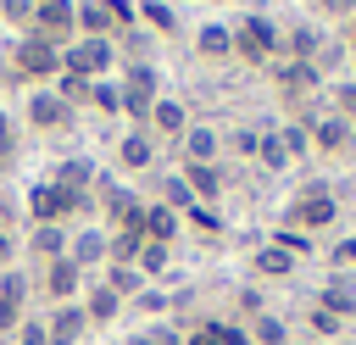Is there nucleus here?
I'll use <instances>...</instances> for the list:
<instances>
[{
  "mask_svg": "<svg viewBox=\"0 0 356 345\" xmlns=\"http://www.w3.org/2000/svg\"><path fill=\"white\" fill-rule=\"evenodd\" d=\"M334 217H339V195H334V184H328V178H306V184L289 195V206H284V223H278V228L323 234Z\"/></svg>",
  "mask_w": 356,
  "mask_h": 345,
  "instance_id": "obj_1",
  "label": "nucleus"
},
{
  "mask_svg": "<svg viewBox=\"0 0 356 345\" xmlns=\"http://www.w3.org/2000/svg\"><path fill=\"white\" fill-rule=\"evenodd\" d=\"M273 83H278V100L289 106V117H300V122L317 117L312 100H323V89H328L312 61H273Z\"/></svg>",
  "mask_w": 356,
  "mask_h": 345,
  "instance_id": "obj_2",
  "label": "nucleus"
},
{
  "mask_svg": "<svg viewBox=\"0 0 356 345\" xmlns=\"http://www.w3.org/2000/svg\"><path fill=\"white\" fill-rule=\"evenodd\" d=\"M117 83H122V117H134V122L145 128L150 106L161 100V67H156V61H128Z\"/></svg>",
  "mask_w": 356,
  "mask_h": 345,
  "instance_id": "obj_3",
  "label": "nucleus"
},
{
  "mask_svg": "<svg viewBox=\"0 0 356 345\" xmlns=\"http://www.w3.org/2000/svg\"><path fill=\"white\" fill-rule=\"evenodd\" d=\"M11 67L28 78V83H56L61 78V45L44 39V33H22L11 45Z\"/></svg>",
  "mask_w": 356,
  "mask_h": 345,
  "instance_id": "obj_4",
  "label": "nucleus"
},
{
  "mask_svg": "<svg viewBox=\"0 0 356 345\" xmlns=\"http://www.w3.org/2000/svg\"><path fill=\"white\" fill-rule=\"evenodd\" d=\"M234 56L239 61H250V67H267V61H278V22L273 17H239L234 22Z\"/></svg>",
  "mask_w": 356,
  "mask_h": 345,
  "instance_id": "obj_5",
  "label": "nucleus"
},
{
  "mask_svg": "<svg viewBox=\"0 0 356 345\" xmlns=\"http://www.w3.org/2000/svg\"><path fill=\"white\" fill-rule=\"evenodd\" d=\"M111 67H117V39H72V45H61V72H72V78H111Z\"/></svg>",
  "mask_w": 356,
  "mask_h": 345,
  "instance_id": "obj_6",
  "label": "nucleus"
},
{
  "mask_svg": "<svg viewBox=\"0 0 356 345\" xmlns=\"http://www.w3.org/2000/svg\"><path fill=\"white\" fill-rule=\"evenodd\" d=\"M22 122H28L33 134H61V128H72V122H78V111H72L50 83H39V89L22 100Z\"/></svg>",
  "mask_w": 356,
  "mask_h": 345,
  "instance_id": "obj_7",
  "label": "nucleus"
},
{
  "mask_svg": "<svg viewBox=\"0 0 356 345\" xmlns=\"http://www.w3.org/2000/svg\"><path fill=\"white\" fill-rule=\"evenodd\" d=\"M106 250H111V234H106L100 223H83V228H72V239H67V262H72L83 278H95V273L106 267Z\"/></svg>",
  "mask_w": 356,
  "mask_h": 345,
  "instance_id": "obj_8",
  "label": "nucleus"
},
{
  "mask_svg": "<svg viewBox=\"0 0 356 345\" xmlns=\"http://www.w3.org/2000/svg\"><path fill=\"white\" fill-rule=\"evenodd\" d=\"M306 128H312V150L317 156H350L356 150V122H345L334 111H317Z\"/></svg>",
  "mask_w": 356,
  "mask_h": 345,
  "instance_id": "obj_9",
  "label": "nucleus"
},
{
  "mask_svg": "<svg viewBox=\"0 0 356 345\" xmlns=\"http://www.w3.org/2000/svg\"><path fill=\"white\" fill-rule=\"evenodd\" d=\"M28 273L22 267H0V334H17V323L28 317Z\"/></svg>",
  "mask_w": 356,
  "mask_h": 345,
  "instance_id": "obj_10",
  "label": "nucleus"
},
{
  "mask_svg": "<svg viewBox=\"0 0 356 345\" xmlns=\"http://www.w3.org/2000/svg\"><path fill=\"white\" fill-rule=\"evenodd\" d=\"M28 33H44V39H67L72 45V33H78V0H56V6H33V28Z\"/></svg>",
  "mask_w": 356,
  "mask_h": 345,
  "instance_id": "obj_11",
  "label": "nucleus"
},
{
  "mask_svg": "<svg viewBox=\"0 0 356 345\" xmlns=\"http://www.w3.org/2000/svg\"><path fill=\"white\" fill-rule=\"evenodd\" d=\"M184 128H189V106L178 100V95H161L156 106H150V117H145V134L161 145V139H184Z\"/></svg>",
  "mask_w": 356,
  "mask_h": 345,
  "instance_id": "obj_12",
  "label": "nucleus"
},
{
  "mask_svg": "<svg viewBox=\"0 0 356 345\" xmlns=\"http://www.w3.org/2000/svg\"><path fill=\"white\" fill-rule=\"evenodd\" d=\"M178 150H184V167H206V161L222 156V128H211V122H189L184 139H178Z\"/></svg>",
  "mask_w": 356,
  "mask_h": 345,
  "instance_id": "obj_13",
  "label": "nucleus"
},
{
  "mask_svg": "<svg viewBox=\"0 0 356 345\" xmlns=\"http://www.w3.org/2000/svg\"><path fill=\"white\" fill-rule=\"evenodd\" d=\"M323 39L328 33L317 22H289V28H278V61H312Z\"/></svg>",
  "mask_w": 356,
  "mask_h": 345,
  "instance_id": "obj_14",
  "label": "nucleus"
},
{
  "mask_svg": "<svg viewBox=\"0 0 356 345\" xmlns=\"http://www.w3.org/2000/svg\"><path fill=\"white\" fill-rule=\"evenodd\" d=\"M117 167H122V172H150V167H156V139H150L145 128H128V134L117 139Z\"/></svg>",
  "mask_w": 356,
  "mask_h": 345,
  "instance_id": "obj_15",
  "label": "nucleus"
},
{
  "mask_svg": "<svg viewBox=\"0 0 356 345\" xmlns=\"http://www.w3.org/2000/svg\"><path fill=\"white\" fill-rule=\"evenodd\" d=\"M83 284H89V278H83V273H78L67 256H61V262H44V295H50L56 306L78 300V295H83Z\"/></svg>",
  "mask_w": 356,
  "mask_h": 345,
  "instance_id": "obj_16",
  "label": "nucleus"
},
{
  "mask_svg": "<svg viewBox=\"0 0 356 345\" xmlns=\"http://www.w3.org/2000/svg\"><path fill=\"white\" fill-rule=\"evenodd\" d=\"M95 178H100V172H95L89 156H61V161L50 167V184H56V189H72V195H89Z\"/></svg>",
  "mask_w": 356,
  "mask_h": 345,
  "instance_id": "obj_17",
  "label": "nucleus"
},
{
  "mask_svg": "<svg viewBox=\"0 0 356 345\" xmlns=\"http://www.w3.org/2000/svg\"><path fill=\"white\" fill-rule=\"evenodd\" d=\"M178 228H184V217H178L172 206H161V200H145V211H139V234H145V239H156V245H172V239H178Z\"/></svg>",
  "mask_w": 356,
  "mask_h": 345,
  "instance_id": "obj_18",
  "label": "nucleus"
},
{
  "mask_svg": "<svg viewBox=\"0 0 356 345\" xmlns=\"http://www.w3.org/2000/svg\"><path fill=\"white\" fill-rule=\"evenodd\" d=\"M67 239H72V234H67L61 223H39V228L22 239V256H33V262H61V256H67Z\"/></svg>",
  "mask_w": 356,
  "mask_h": 345,
  "instance_id": "obj_19",
  "label": "nucleus"
},
{
  "mask_svg": "<svg viewBox=\"0 0 356 345\" xmlns=\"http://www.w3.org/2000/svg\"><path fill=\"white\" fill-rule=\"evenodd\" d=\"M250 267H256V278H295L300 256H295V250H284L278 239H261V245H256V256H250Z\"/></svg>",
  "mask_w": 356,
  "mask_h": 345,
  "instance_id": "obj_20",
  "label": "nucleus"
},
{
  "mask_svg": "<svg viewBox=\"0 0 356 345\" xmlns=\"http://www.w3.org/2000/svg\"><path fill=\"white\" fill-rule=\"evenodd\" d=\"M78 306H83V317H89V328H106V323H111V317L122 312V300H117V295H111V289L100 284V273H95L89 284H83V295H78Z\"/></svg>",
  "mask_w": 356,
  "mask_h": 345,
  "instance_id": "obj_21",
  "label": "nucleus"
},
{
  "mask_svg": "<svg viewBox=\"0 0 356 345\" xmlns=\"http://www.w3.org/2000/svg\"><path fill=\"white\" fill-rule=\"evenodd\" d=\"M89 328V317H83V306L78 300H67V306H50V317H44V334H50V345H78V334Z\"/></svg>",
  "mask_w": 356,
  "mask_h": 345,
  "instance_id": "obj_22",
  "label": "nucleus"
},
{
  "mask_svg": "<svg viewBox=\"0 0 356 345\" xmlns=\"http://www.w3.org/2000/svg\"><path fill=\"white\" fill-rule=\"evenodd\" d=\"M78 39H117V17L106 0H78Z\"/></svg>",
  "mask_w": 356,
  "mask_h": 345,
  "instance_id": "obj_23",
  "label": "nucleus"
},
{
  "mask_svg": "<svg viewBox=\"0 0 356 345\" xmlns=\"http://www.w3.org/2000/svg\"><path fill=\"white\" fill-rule=\"evenodd\" d=\"M184 184H189V195H195L200 206H217V195H222L228 172H222L217 161H206V167H184Z\"/></svg>",
  "mask_w": 356,
  "mask_h": 345,
  "instance_id": "obj_24",
  "label": "nucleus"
},
{
  "mask_svg": "<svg viewBox=\"0 0 356 345\" xmlns=\"http://www.w3.org/2000/svg\"><path fill=\"white\" fill-rule=\"evenodd\" d=\"M195 56H200V61H228V56H234V28H222V22H200V33H195Z\"/></svg>",
  "mask_w": 356,
  "mask_h": 345,
  "instance_id": "obj_25",
  "label": "nucleus"
},
{
  "mask_svg": "<svg viewBox=\"0 0 356 345\" xmlns=\"http://www.w3.org/2000/svg\"><path fill=\"white\" fill-rule=\"evenodd\" d=\"M256 161L267 172H289V145L278 134V122H261V145H256Z\"/></svg>",
  "mask_w": 356,
  "mask_h": 345,
  "instance_id": "obj_26",
  "label": "nucleus"
},
{
  "mask_svg": "<svg viewBox=\"0 0 356 345\" xmlns=\"http://www.w3.org/2000/svg\"><path fill=\"white\" fill-rule=\"evenodd\" d=\"M100 284H106V289L128 306V300L145 289V273H139V267H111V262H106V267H100Z\"/></svg>",
  "mask_w": 356,
  "mask_h": 345,
  "instance_id": "obj_27",
  "label": "nucleus"
},
{
  "mask_svg": "<svg viewBox=\"0 0 356 345\" xmlns=\"http://www.w3.org/2000/svg\"><path fill=\"white\" fill-rule=\"evenodd\" d=\"M156 200L161 206H172L178 217L195 206V195H189V184H184V172H156Z\"/></svg>",
  "mask_w": 356,
  "mask_h": 345,
  "instance_id": "obj_28",
  "label": "nucleus"
},
{
  "mask_svg": "<svg viewBox=\"0 0 356 345\" xmlns=\"http://www.w3.org/2000/svg\"><path fill=\"white\" fill-rule=\"evenodd\" d=\"M245 334H250V345H289V323H284L278 312L250 317V323H245Z\"/></svg>",
  "mask_w": 356,
  "mask_h": 345,
  "instance_id": "obj_29",
  "label": "nucleus"
},
{
  "mask_svg": "<svg viewBox=\"0 0 356 345\" xmlns=\"http://www.w3.org/2000/svg\"><path fill=\"white\" fill-rule=\"evenodd\" d=\"M139 245H145V234H139V228H117V234H111L106 262H111V267H134V262H139Z\"/></svg>",
  "mask_w": 356,
  "mask_h": 345,
  "instance_id": "obj_30",
  "label": "nucleus"
},
{
  "mask_svg": "<svg viewBox=\"0 0 356 345\" xmlns=\"http://www.w3.org/2000/svg\"><path fill=\"white\" fill-rule=\"evenodd\" d=\"M306 328H312L306 339H317V345H328V339L339 345V339H345V323H339L328 306H312V312H306Z\"/></svg>",
  "mask_w": 356,
  "mask_h": 345,
  "instance_id": "obj_31",
  "label": "nucleus"
},
{
  "mask_svg": "<svg viewBox=\"0 0 356 345\" xmlns=\"http://www.w3.org/2000/svg\"><path fill=\"white\" fill-rule=\"evenodd\" d=\"M323 106H328L334 117H345V122H356V78H345V83L334 78V83L323 89Z\"/></svg>",
  "mask_w": 356,
  "mask_h": 345,
  "instance_id": "obj_32",
  "label": "nucleus"
},
{
  "mask_svg": "<svg viewBox=\"0 0 356 345\" xmlns=\"http://www.w3.org/2000/svg\"><path fill=\"white\" fill-rule=\"evenodd\" d=\"M89 106L106 111V117H122V83L117 78H95L89 83Z\"/></svg>",
  "mask_w": 356,
  "mask_h": 345,
  "instance_id": "obj_33",
  "label": "nucleus"
},
{
  "mask_svg": "<svg viewBox=\"0 0 356 345\" xmlns=\"http://www.w3.org/2000/svg\"><path fill=\"white\" fill-rule=\"evenodd\" d=\"M134 267L145 273V284H150V278H161V273L172 267V245H156V239H145V245H139V262H134Z\"/></svg>",
  "mask_w": 356,
  "mask_h": 345,
  "instance_id": "obj_34",
  "label": "nucleus"
},
{
  "mask_svg": "<svg viewBox=\"0 0 356 345\" xmlns=\"http://www.w3.org/2000/svg\"><path fill=\"white\" fill-rule=\"evenodd\" d=\"M134 11H139L145 28H156V33H178V11H172L167 0H139Z\"/></svg>",
  "mask_w": 356,
  "mask_h": 345,
  "instance_id": "obj_35",
  "label": "nucleus"
},
{
  "mask_svg": "<svg viewBox=\"0 0 356 345\" xmlns=\"http://www.w3.org/2000/svg\"><path fill=\"white\" fill-rule=\"evenodd\" d=\"M345 56H350V50H345V39H334V33H328V39L317 45V56H312V67H317V78L328 83V72H339V61H345Z\"/></svg>",
  "mask_w": 356,
  "mask_h": 345,
  "instance_id": "obj_36",
  "label": "nucleus"
},
{
  "mask_svg": "<svg viewBox=\"0 0 356 345\" xmlns=\"http://www.w3.org/2000/svg\"><path fill=\"white\" fill-rule=\"evenodd\" d=\"M184 228H195V234L217 239V234H222V211H217V206H200V200H195V206L184 211Z\"/></svg>",
  "mask_w": 356,
  "mask_h": 345,
  "instance_id": "obj_37",
  "label": "nucleus"
},
{
  "mask_svg": "<svg viewBox=\"0 0 356 345\" xmlns=\"http://www.w3.org/2000/svg\"><path fill=\"white\" fill-rule=\"evenodd\" d=\"M128 306H134V312H145V317H167V312H172V295H167L161 284H145Z\"/></svg>",
  "mask_w": 356,
  "mask_h": 345,
  "instance_id": "obj_38",
  "label": "nucleus"
},
{
  "mask_svg": "<svg viewBox=\"0 0 356 345\" xmlns=\"http://www.w3.org/2000/svg\"><path fill=\"white\" fill-rule=\"evenodd\" d=\"M278 134H284V145H289V161H300V156H312V128H306L300 117H289V122H278Z\"/></svg>",
  "mask_w": 356,
  "mask_h": 345,
  "instance_id": "obj_39",
  "label": "nucleus"
},
{
  "mask_svg": "<svg viewBox=\"0 0 356 345\" xmlns=\"http://www.w3.org/2000/svg\"><path fill=\"white\" fill-rule=\"evenodd\" d=\"M50 89H56V95H61V100H67L72 111H78V106H89V78H72V72H61V78H56Z\"/></svg>",
  "mask_w": 356,
  "mask_h": 345,
  "instance_id": "obj_40",
  "label": "nucleus"
},
{
  "mask_svg": "<svg viewBox=\"0 0 356 345\" xmlns=\"http://www.w3.org/2000/svg\"><path fill=\"white\" fill-rule=\"evenodd\" d=\"M222 145H228L234 156H245V161H256V145H261V128H228V134H222Z\"/></svg>",
  "mask_w": 356,
  "mask_h": 345,
  "instance_id": "obj_41",
  "label": "nucleus"
},
{
  "mask_svg": "<svg viewBox=\"0 0 356 345\" xmlns=\"http://www.w3.org/2000/svg\"><path fill=\"white\" fill-rule=\"evenodd\" d=\"M128 345H184V328H172V323H150V328H139Z\"/></svg>",
  "mask_w": 356,
  "mask_h": 345,
  "instance_id": "obj_42",
  "label": "nucleus"
},
{
  "mask_svg": "<svg viewBox=\"0 0 356 345\" xmlns=\"http://www.w3.org/2000/svg\"><path fill=\"white\" fill-rule=\"evenodd\" d=\"M0 17L28 33V28H33V0H0Z\"/></svg>",
  "mask_w": 356,
  "mask_h": 345,
  "instance_id": "obj_43",
  "label": "nucleus"
},
{
  "mask_svg": "<svg viewBox=\"0 0 356 345\" xmlns=\"http://www.w3.org/2000/svg\"><path fill=\"white\" fill-rule=\"evenodd\" d=\"M11 339H17V345H50V334H44V317H22Z\"/></svg>",
  "mask_w": 356,
  "mask_h": 345,
  "instance_id": "obj_44",
  "label": "nucleus"
},
{
  "mask_svg": "<svg viewBox=\"0 0 356 345\" xmlns=\"http://www.w3.org/2000/svg\"><path fill=\"white\" fill-rule=\"evenodd\" d=\"M234 306H239V317L250 323V317H261V312H267V295H261V289H239V295H234Z\"/></svg>",
  "mask_w": 356,
  "mask_h": 345,
  "instance_id": "obj_45",
  "label": "nucleus"
},
{
  "mask_svg": "<svg viewBox=\"0 0 356 345\" xmlns=\"http://www.w3.org/2000/svg\"><path fill=\"white\" fill-rule=\"evenodd\" d=\"M328 262H334V267H356V234H345V239L328 250Z\"/></svg>",
  "mask_w": 356,
  "mask_h": 345,
  "instance_id": "obj_46",
  "label": "nucleus"
},
{
  "mask_svg": "<svg viewBox=\"0 0 356 345\" xmlns=\"http://www.w3.org/2000/svg\"><path fill=\"white\" fill-rule=\"evenodd\" d=\"M312 6H317V11H328V17H339V22H345V17H356V0H312Z\"/></svg>",
  "mask_w": 356,
  "mask_h": 345,
  "instance_id": "obj_47",
  "label": "nucleus"
},
{
  "mask_svg": "<svg viewBox=\"0 0 356 345\" xmlns=\"http://www.w3.org/2000/svg\"><path fill=\"white\" fill-rule=\"evenodd\" d=\"M184 345H222V339H217V328H211V323H200V328H189V334H184Z\"/></svg>",
  "mask_w": 356,
  "mask_h": 345,
  "instance_id": "obj_48",
  "label": "nucleus"
},
{
  "mask_svg": "<svg viewBox=\"0 0 356 345\" xmlns=\"http://www.w3.org/2000/svg\"><path fill=\"white\" fill-rule=\"evenodd\" d=\"M0 267H17V239H11V228L0 234Z\"/></svg>",
  "mask_w": 356,
  "mask_h": 345,
  "instance_id": "obj_49",
  "label": "nucleus"
},
{
  "mask_svg": "<svg viewBox=\"0 0 356 345\" xmlns=\"http://www.w3.org/2000/svg\"><path fill=\"white\" fill-rule=\"evenodd\" d=\"M339 39H345V50L356 56V17H345V22H339Z\"/></svg>",
  "mask_w": 356,
  "mask_h": 345,
  "instance_id": "obj_50",
  "label": "nucleus"
},
{
  "mask_svg": "<svg viewBox=\"0 0 356 345\" xmlns=\"http://www.w3.org/2000/svg\"><path fill=\"white\" fill-rule=\"evenodd\" d=\"M0 150H11V117L0 111Z\"/></svg>",
  "mask_w": 356,
  "mask_h": 345,
  "instance_id": "obj_51",
  "label": "nucleus"
},
{
  "mask_svg": "<svg viewBox=\"0 0 356 345\" xmlns=\"http://www.w3.org/2000/svg\"><path fill=\"white\" fill-rule=\"evenodd\" d=\"M289 345H317V339H289Z\"/></svg>",
  "mask_w": 356,
  "mask_h": 345,
  "instance_id": "obj_52",
  "label": "nucleus"
},
{
  "mask_svg": "<svg viewBox=\"0 0 356 345\" xmlns=\"http://www.w3.org/2000/svg\"><path fill=\"white\" fill-rule=\"evenodd\" d=\"M33 6H56V0H33Z\"/></svg>",
  "mask_w": 356,
  "mask_h": 345,
  "instance_id": "obj_53",
  "label": "nucleus"
},
{
  "mask_svg": "<svg viewBox=\"0 0 356 345\" xmlns=\"http://www.w3.org/2000/svg\"><path fill=\"white\" fill-rule=\"evenodd\" d=\"M0 234H6V211H0Z\"/></svg>",
  "mask_w": 356,
  "mask_h": 345,
  "instance_id": "obj_54",
  "label": "nucleus"
},
{
  "mask_svg": "<svg viewBox=\"0 0 356 345\" xmlns=\"http://www.w3.org/2000/svg\"><path fill=\"white\" fill-rule=\"evenodd\" d=\"M339 345H356V339H339Z\"/></svg>",
  "mask_w": 356,
  "mask_h": 345,
  "instance_id": "obj_55",
  "label": "nucleus"
},
{
  "mask_svg": "<svg viewBox=\"0 0 356 345\" xmlns=\"http://www.w3.org/2000/svg\"><path fill=\"white\" fill-rule=\"evenodd\" d=\"M350 61H356V56H350Z\"/></svg>",
  "mask_w": 356,
  "mask_h": 345,
  "instance_id": "obj_56",
  "label": "nucleus"
}]
</instances>
